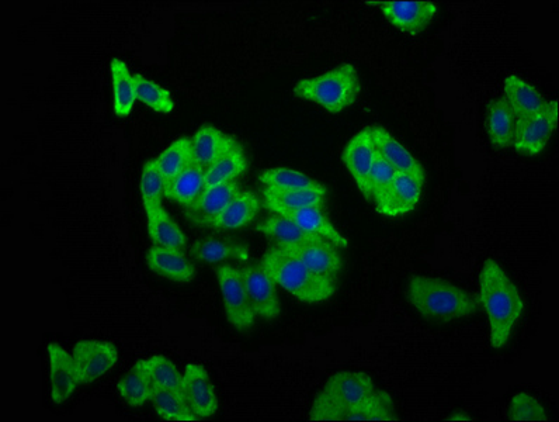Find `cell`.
Segmentation results:
<instances>
[{"label":"cell","mask_w":559,"mask_h":422,"mask_svg":"<svg viewBox=\"0 0 559 422\" xmlns=\"http://www.w3.org/2000/svg\"><path fill=\"white\" fill-rule=\"evenodd\" d=\"M50 358L51 399L55 404L65 403L74 394L76 387L82 385L74 356L58 344L47 348Z\"/></svg>","instance_id":"obj_13"},{"label":"cell","mask_w":559,"mask_h":422,"mask_svg":"<svg viewBox=\"0 0 559 422\" xmlns=\"http://www.w3.org/2000/svg\"><path fill=\"white\" fill-rule=\"evenodd\" d=\"M246 171H248V159H246L242 145L235 140L229 145L228 150L207 169V188L221 185V183L234 182Z\"/></svg>","instance_id":"obj_30"},{"label":"cell","mask_w":559,"mask_h":422,"mask_svg":"<svg viewBox=\"0 0 559 422\" xmlns=\"http://www.w3.org/2000/svg\"><path fill=\"white\" fill-rule=\"evenodd\" d=\"M373 379L364 373L339 372L326 382L309 411L312 421H343L347 411L376 393Z\"/></svg>","instance_id":"obj_4"},{"label":"cell","mask_w":559,"mask_h":422,"mask_svg":"<svg viewBox=\"0 0 559 422\" xmlns=\"http://www.w3.org/2000/svg\"><path fill=\"white\" fill-rule=\"evenodd\" d=\"M135 365L147 375L152 386L180 393L183 373H180L175 363L166 358V356H152V358L144 359V361H138Z\"/></svg>","instance_id":"obj_31"},{"label":"cell","mask_w":559,"mask_h":422,"mask_svg":"<svg viewBox=\"0 0 559 422\" xmlns=\"http://www.w3.org/2000/svg\"><path fill=\"white\" fill-rule=\"evenodd\" d=\"M284 248L300 259L302 264L307 266L309 271L314 272L315 275L338 282L343 268V258L340 255L339 248L332 242L322 240Z\"/></svg>","instance_id":"obj_11"},{"label":"cell","mask_w":559,"mask_h":422,"mask_svg":"<svg viewBox=\"0 0 559 422\" xmlns=\"http://www.w3.org/2000/svg\"><path fill=\"white\" fill-rule=\"evenodd\" d=\"M137 99L158 113H172L175 109L172 95L168 89L162 88L158 83L151 81L147 76L134 75Z\"/></svg>","instance_id":"obj_37"},{"label":"cell","mask_w":559,"mask_h":422,"mask_svg":"<svg viewBox=\"0 0 559 422\" xmlns=\"http://www.w3.org/2000/svg\"><path fill=\"white\" fill-rule=\"evenodd\" d=\"M406 297L420 316L433 323H451L474 316L479 299L463 287L433 276H412Z\"/></svg>","instance_id":"obj_2"},{"label":"cell","mask_w":559,"mask_h":422,"mask_svg":"<svg viewBox=\"0 0 559 422\" xmlns=\"http://www.w3.org/2000/svg\"><path fill=\"white\" fill-rule=\"evenodd\" d=\"M234 141V137L222 133L217 127L203 124L192 138L194 162L207 171Z\"/></svg>","instance_id":"obj_27"},{"label":"cell","mask_w":559,"mask_h":422,"mask_svg":"<svg viewBox=\"0 0 559 422\" xmlns=\"http://www.w3.org/2000/svg\"><path fill=\"white\" fill-rule=\"evenodd\" d=\"M117 392L128 406L141 407L152 399L154 386L137 365L118 382Z\"/></svg>","instance_id":"obj_34"},{"label":"cell","mask_w":559,"mask_h":422,"mask_svg":"<svg viewBox=\"0 0 559 422\" xmlns=\"http://www.w3.org/2000/svg\"><path fill=\"white\" fill-rule=\"evenodd\" d=\"M149 238L156 247L176 249L183 251L187 245L186 234L179 224L173 220L165 206H156L154 209L145 210Z\"/></svg>","instance_id":"obj_22"},{"label":"cell","mask_w":559,"mask_h":422,"mask_svg":"<svg viewBox=\"0 0 559 422\" xmlns=\"http://www.w3.org/2000/svg\"><path fill=\"white\" fill-rule=\"evenodd\" d=\"M281 216L294 221L308 233L319 235L324 240L332 242L338 248L349 247V240L345 235L340 234L338 228L333 226L331 220L326 217L322 206L304 207V209L288 211Z\"/></svg>","instance_id":"obj_24"},{"label":"cell","mask_w":559,"mask_h":422,"mask_svg":"<svg viewBox=\"0 0 559 422\" xmlns=\"http://www.w3.org/2000/svg\"><path fill=\"white\" fill-rule=\"evenodd\" d=\"M259 182L269 188L279 189H326L321 182L290 168H272L262 172Z\"/></svg>","instance_id":"obj_35"},{"label":"cell","mask_w":559,"mask_h":422,"mask_svg":"<svg viewBox=\"0 0 559 422\" xmlns=\"http://www.w3.org/2000/svg\"><path fill=\"white\" fill-rule=\"evenodd\" d=\"M215 275L220 283L228 323L236 330H249L255 324L256 314L246 292L242 269L232 265H221L215 269Z\"/></svg>","instance_id":"obj_6"},{"label":"cell","mask_w":559,"mask_h":422,"mask_svg":"<svg viewBox=\"0 0 559 422\" xmlns=\"http://www.w3.org/2000/svg\"><path fill=\"white\" fill-rule=\"evenodd\" d=\"M140 192L144 209H154L161 206L165 197V179L159 171L156 159H149L142 168Z\"/></svg>","instance_id":"obj_38"},{"label":"cell","mask_w":559,"mask_h":422,"mask_svg":"<svg viewBox=\"0 0 559 422\" xmlns=\"http://www.w3.org/2000/svg\"><path fill=\"white\" fill-rule=\"evenodd\" d=\"M152 404H154L156 414L162 417L163 420L189 422L197 421V415L190 410L184 401L182 393L173 392V390L159 389L154 387L152 393Z\"/></svg>","instance_id":"obj_33"},{"label":"cell","mask_w":559,"mask_h":422,"mask_svg":"<svg viewBox=\"0 0 559 422\" xmlns=\"http://www.w3.org/2000/svg\"><path fill=\"white\" fill-rule=\"evenodd\" d=\"M147 265L162 278L177 283H190L196 278L197 269L183 251L162 247H151L147 252Z\"/></svg>","instance_id":"obj_18"},{"label":"cell","mask_w":559,"mask_h":422,"mask_svg":"<svg viewBox=\"0 0 559 422\" xmlns=\"http://www.w3.org/2000/svg\"><path fill=\"white\" fill-rule=\"evenodd\" d=\"M293 92L297 98L324 107L326 112L342 113L359 99V72L352 64H342L315 78L301 79Z\"/></svg>","instance_id":"obj_5"},{"label":"cell","mask_w":559,"mask_h":422,"mask_svg":"<svg viewBox=\"0 0 559 422\" xmlns=\"http://www.w3.org/2000/svg\"><path fill=\"white\" fill-rule=\"evenodd\" d=\"M260 264L272 276L276 285L300 302H325L331 299L338 289L336 282L315 275L300 259L280 245H273L267 249Z\"/></svg>","instance_id":"obj_3"},{"label":"cell","mask_w":559,"mask_h":422,"mask_svg":"<svg viewBox=\"0 0 559 422\" xmlns=\"http://www.w3.org/2000/svg\"><path fill=\"white\" fill-rule=\"evenodd\" d=\"M206 189V169L193 162L172 181L166 183L165 199L179 203L180 206L187 209L199 200Z\"/></svg>","instance_id":"obj_20"},{"label":"cell","mask_w":559,"mask_h":422,"mask_svg":"<svg viewBox=\"0 0 559 422\" xmlns=\"http://www.w3.org/2000/svg\"><path fill=\"white\" fill-rule=\"evenodd\" d=\"M425 183L409 175L398 174L394 185L376 204L378 213L387 217H401L411 213L418 206Z\"/></svg>","instance_id":"obj_17"},{"label":"cell","mask_w":559,"mask_h":422,"mask_svg":"<svg viewBox=\"0 0 559 422\" xmlns=\"http://www.w3.org/2000/svg\"><path fill=\"white\" fill-rule=\"evenodd\" d=\"M242 275L256 317L267 321L276 320L280 316L281 304L272 276L262 264L245 266Z\"/></svg>","instance_id":"obj_9"},{"label":"cell","mask_w":559,"mask_h":422,"mask_svg":"<svg viewBox=\"0 0 559 422\" xmlns=\"http://www.w3.org/2000/svg\"><path fill=\"white\" fill-rule=\"evenodd\" d=\"M381 12L385 19L397 27L402 33L416 34L425 31L433 22L437 13V5L433 2H383Z\"/></svg>","instance_id":"obj_12"},{"label":"cell","mask_w":559,"mask_h":422,"mask_svg":"<svg viewBox=\"0 0 559 422\" xmlns=\"http://www.w3.org/2000/svg\"><path fill=\"white\" fill-rule=\"evenodd\" d=\"M503 88H505V99L508 100L517 120L534 116L547 106L548 100H545L534 86L523 81L519 76H508L503 83Z\"/></svg>","instance_id":"obj_23"},{"label":"cell","mask_w":559,"mask_h":422,"mask_svg":"<svg viewBox=\"0 0 559 422\" xmlns=\"http://www.w3.org/2000/svg\"><path fill=\"white\" fill-rule=\"evenodd\" d=\"M447 420H449V421H471V417H470V415H467L465 413H456L454 415H450V417L447 418Z\"/></svg>","instance_id":"obj_40"},{"label":"cell","mask_w":559,"mask_h":422,"mask_svg":"<svg viewBox=\"0 0 559 422\" xmlns=\"http://www.w3.org/2000/svg\"><path fill=\"white\" fill-rule=\"evenodd\" d=\"M255 230L265 235L266 238L276 242L280 247H293V245L307 244V242L322 241L319 235L308 233L304 228L295 224L287 217L270 216L256 224Z\"/></svg>","instance_id":"obj_26"},{"label":"cell","mask_w":559,"mask_h":422,"mask_svg":"<svg viewBox=\"0 0 559 422\" xmlns=\"http://www.w3.org/2000/svg\"><path fill=\"white\" fill-rule=\"evenodd\" d=\"M239 192L241 188L235 181L210 186L204 190L196 203L187 207L186 217L197 226L213 227L214 221Z\"/></svg>","instance_id":"obj_15"},{"label":"cell","mask_w":559,"mask_h":422,"mask_svg":"<svg viewBox=\"0 0 559 422\" xmlns=\"http://www.w3.org/2000/svg\"><path fill=\"white\" fill-rule=\"evenodd\" d=\"M397 176V171L377 154L367 175L366 190L363 193L364 197L370 200V202L377 204L383 199L391 186L394 185Z\"/></svg>","instance_id":"obj_36"},{"label":"cell","mask_w":559,"mask_h":422,"mask_svg":"<svg viewBox=\"0 0 559 422\" xmlns=\"http://www.w3.org/2000/svg\"><path fill=\"white\" fill-rule=\"evenodd\" d=\"M376 157L377 151L374 147L370 127L354 134L349 143L346 144L345 150H343V164H345L349 174L352 175L353 181L356 182L361 193L366 190L367 175Z\"/></svg>","instance_id":"obj_16"},{"label":"cell","mask_w":559,"mask_h":422,"mask_svg":"<svg viewBox=\"0 0 559 422\" xmlns=\"http://www.w3.org/2000/svg\"><path fill=\"white\" fill-rule=\"evenodd\" d=\"M190 254L197 261L206 264H218L224 261L248 262L249 247L234 240H218V238H204L194 242Z\"/></svg>","instance_id":"obj_28"},{"label":"cell","mask_w":559,"mask_h":422,"mask_svg":"<svg viewBox=\"0 0 559 422\" xmlns=\"http://www.w3.org/2000/svg\"><path fill=\"white\" fill-rule=\"evenodd\" d=\"M260 200L251 190L239 192L214 221L213 228L221 231L239 230L258 217Z\"/></svg>","instance_id":"obj_25"},{"label":"cell","mask_w":559,"mask_h":422,"mask_svg":"<svg viewBox=\"0 0 559 422\" xmlns=\"http://www.w3.org/2000/svg\"><path fill=\"white\" fill-rule=\"evenodd\" d=\"M373 134L374 147L377 154L387 161L397 174L413 176L420 182H426V171L418 159L413 157L408 148L404 147L390 131L383 127H370Z\"/></svg>","instance_id":"obj_14"},{"label":"cell","mask_w":559,"mask_h":422,"mask_svg":"<svg viewBox=\"0 0 559 422\" xmlns=\"http://www.w3.org/2000/svg\"><path fill=\"white\" fill-rule=\"evenodd\" d=\"M479 303L488 316L491 347H505L522 317L524 302L508 273L493 259H486L479 273Z\"/></svg>","instance_id":"obj_1"},{"label":"cell","mask_w":559,"mask_h":422,"mask_svg":"<svg viewBox=\"0 0 559 422\" xmlns=\"http://www.w3.org/2000/svg\"><path fill=\"white\" fill-rule=\"evenodd\" d=\"M111 85H113V107L118 117L130 116L137 102L134 75L120 58L110 61Z\"/></svg>","instance_id":"obj_29"},{"label":"cell","mask_w":559,"mask_h":422,"mask_svg":"<svg viewBox=\"0 0 559 422\" xmlns=\"http://www.w3.org/2000/svg\"><path fill=\"white\" fill-rule=\"evenodd\" d=\"M82 385H90L116 366V345L107 341H79L72 348Z\"/></svg>","instance_id":"obj_8"},{"label":"cell","mask_w":559,"mask_h":422,"mask_svg":"<svg viewBox=\"0 0 559 422\" xmlns=\"http://www.w3.org/2000/svg\"><path fill=\"white\" fill-rule=\"evenodd\" d=\"M509 420L522 421H548L547 411L540 400L529 393H519L513 397L509 406Z\"/></svg>","instance_id":"obj_39"},{"label":"cell","mask_w":559,"mask_h":422,"mask_svg":"<svg viewBox=\"0 0 559 422\" xmlns=\"http://www.w3.org/2000/svg\"><path fill=\"white\" fill-rule=\"evenodd\" d=\"M263 204L274 214L304 209V207L322 206L326 200V189H279L265 186L262 190Z\"/></svg>","instance_id":"obj_19"},{"label":"cell","mask_w":559,"mask_h":422,"mask_svg":"<svg viewBox=\"0 0 559 422\" xmlns=\"http://www.w3.org/2000/svg\"><path fill=\"white\" fill-rule=\"evenodd\" d=\"M193 162V143L192 138L189 137H182L173 141L156 158V164H158L159 171L165 179V185Z\"/></svg>","instance_id":"obj_32"},{"label":"cell","mask_w":559,"mask_h":422,"mask_svg":"<svg viewBox=\"0 0 559 422\" xmlns=\"http://www.w3.org/2000/svg\"><path fill=\"white\" fill-rule=\"evenodd\" d=\"M517 119L508 100L498 98L486 107V130L496 148H509L515 143Z\"/></svg>","instance_id":"obj_21"},{"label":"cell","mask_w":559,"mask_h":422,"mask_svg":"<svg viewBox=\"0 0 559 422\" xmlns=\"http://www.w3.org/2000/svg\"><path fill=\"white\" fill-rule=\"evenodd\" d=\"M558 113V100H552L540 113L517 120L513 147L523 154H540L557 130Z\"/></svg>","instance_id":"obj_7"},{"label":"cell","mask_w":559,"mask_h":422,"mask_svg":"<svg viewBox=\"0 0 559 422\" xmlns=\"http://www.w3.org/2000/svg\"><path fill=\"white\" fill-rule=\"evenodd\" d=\"M184 401L197 418L213 417L218 410V399L213 382L207 370L197 363H190L184 369L182 389Z\"/></svg>","instance_id":"obj_10"}]
</instances>
